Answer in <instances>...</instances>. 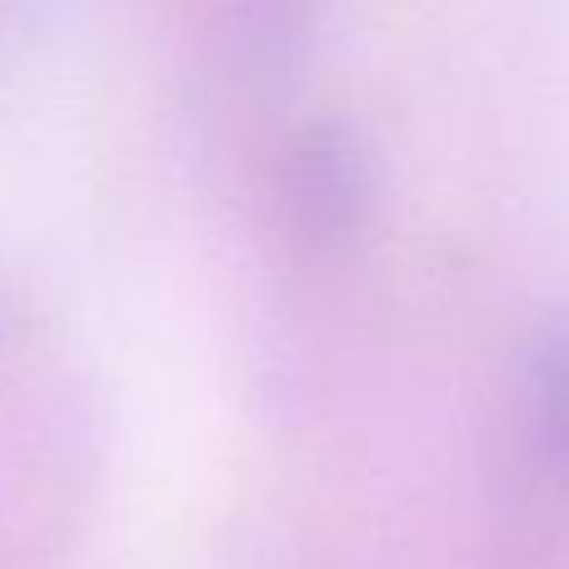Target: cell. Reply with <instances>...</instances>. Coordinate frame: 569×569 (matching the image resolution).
Segmentation results:
<instances>
[{"label":"cell","mask_w":569,"mask_h":569,"mask_svg":"<svg viewBox=\"0 0 569 569\" xmlns=\"http://www.w3.org/2000/svg\"><path fill=\"white\" fill-rule=\"evenodd\" d=\"M370 180L345 130H315L290 166V210L315 240H340L360 226Z\"/></svg>","instance_id":"obj_1"},{"label":"cell","mask_w":569,"mask_h":569,"mask_svg":"<svg viewBox=\"0 0 569 569\" xmlns=\"http://www.w3.org/2000/svg\"><path fill=\"white\" fill-rule=\"evenodd\" d=\"M525 430L530 450L555 480L569 485V320L550 325L525 375Z\"/></svg>","instance_id":"obj_2"}]
</instances>
